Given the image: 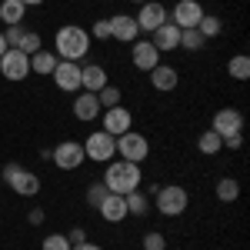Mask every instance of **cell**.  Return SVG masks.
<instances>
[{
	"instance_id": "obj_1",
	"label": "cell",
	"mask_w": 250,
	"mask_h": 250,
	"mask_svg": "<svg viewBox=\"0 0 250 250\" xmlns=\"http://www.w3.org/2000/svg\"><path fill=\"white\" fill-rule=\"evenodd\" d=\"M140 180H144L140 164H130V160H110L104 170V187L110 193H120V197L140 190Z\"/></svg>"
},
{
	"instance_id": "obj_2",
	"label": "cell",
	"mask_w": 250,
	"mask_h": 250,
	"mask_svg": "<svg viewBox=\"0 0 250 250\" xmlns=\"http://www.w3.org/2000/svg\"><path fill=\"white\" fill-rule=\"evenodd\" d=\"M87 50H90V34L83 27L67 23V27L57 30V37H54V54H57V60H74V63H80V60L87 57Z\"/></svg>"
},
{
	"instance_id": "obj_3",
	"label": "cell",
	"mask_w": 250,
	"mask_h": 250,
	"mask_svg": "<svg viewBox=\"0 0 250 250\" xmlns=\"http://www.w3.org/2000/svg\"><path fill=\"white\" fill-rule=\"evenodd\" d=\"M3 180H7V187L20 197H37L40 187H43V180H40L34 170H23L20 164H7L3 167Z\"/></svg>"
},
{
	"instance_id": "obj_4",
	"label": "cell",
	"mask_w": 250,
	"mask_h": 250,
	"mask_svg": "<svg viewBox=\"0 0 250 250\" xmlns=\"http://www.w3.org/2000/svg\"><path fill=\"white\" fill-rule=\"evenodd\" d=\"M117 154V137H110L107 130H94L83 140V157L94 164H110Z\"/></svg>"
},
{
	"instance_id": "obj_5",
	"label": "cell",
	"mask_w": 250,
	"mask_h": 250,
	"mask_svg": "<svg viewBox=\"0 0 250 250\" xmlns=\"http://www.w3.org/2000/svg\"><path fill=\"white\" fill-rule=\"evenodd\" d=\"M117 154L120 160H130V164H144L150 157V140L137 130H127V134L117 137Z\"/></svg>"
},
{
	"instance_id": "obj_6",
	"label": "cell",
	"mask_w": 250,
	"mask_h": 250,
	"mask_svg": "<svg viewBox=\"0 0 250 250\" xmlns=\"http://www.w3.org/2000/svg\"><path fill=\"white\" fill-rule=\"evenodd\" d=\"M154 197H157V210L164 213V217H180V213L187 210V204H190V197H187V190H184L180 184L160 187Z\"/></svg>"
},
{
	"instance_id": "obj_7",
	"label": "cell",
	"mask_w": 250,
	"mask_h": 250,
	"mask_svg": "<svg viewBox=\"0 0 250 250\" xmlns=\"http://www.w3.org/2000/svg\"><path fill=\"white\" fill-rule=\"evenodd\" d=\"M134 127V114L120 104V107H107V110H100V130H107L110 137H120L127 134Z\"/></svg>"
},
{
	"instance_id": "obj_8",
	"label": "cell",
	"mask_w": 250,
	"mask_h": 250,
	"mask_svg": "<svg viewBox=\"0 0 250 250\" xmlns=\"http://www.w3.org/2000/svg\"><path fill=\"white\" fill-rule=\"evenodd\" d=\"M50 160L57 164L60 170H77L80 164L87 160V157H83V144H77V140H63V144H57V147L50 150Z\"/></svg>"
},
{
	"instance_id": "obj_9",
	"label": "cell",
	"mask_w": 250,
	"mask_h": 250,
	"mask_svg": "<svg viewBox=\"0 0 250 250\" xmlns=\"http://www.w3.org/2000/svg\"><path fill=\"white\" fill-rule=\"evenodd\" d=\"M0 74L7 80H27L30 77V57L20 54L17 47H7V54L0 57Z\"/></svg>"
},
{
	"instance_id": "obj_10",
	"label": "cell",
	"mask_w": 250,
	"mask_h": 250,
	"mask_svg": "<svg viewBox=\"0 0 250 250\" xmlns=\"http://www.w3.org/2000/svg\"><path fill=\"white\" fill-rule=\"evenodd\" d=\"M167 14H170V23H173V27L190 30V27H197V23H200L204 7H200L197 0H177V3H173V10H167Z\"/></svg>"
},
{
	"instance_id": "obj_11",
	"label": "cell",
	"mask_w": 250,
	"mask_h": 250,
	"mask_svg": "<svg viewBox=\"0 0 250 250\" xmlns=\"http://www.w3.org/2000/svg\"><path fill=\"white\" fill-rule=\"evenodd\" d=\"M210 130H213V134H220V140H224V137H233V134H244V114L233 110V107H224V110L213 114Z\"/></svg>"
},
{
	"instance_id": "obj_12",
	"label": "cell",
	"mask_w": 250,
	"mask_h": 250,
	"mask_svg": "<svg viewBox=\"0 0 250 250\" xmlns=\"http://www.w3.org/2000/svg\"><path fill=\"white\" fill-rule=\"evenodd\" d=\"M137 27L140 30H147V34H154L160 23H167L170 14H167V7L160 3V0H147V3H140V14H137Z\"/></svg>"
},
{
	"instance_id": "obj_13",
	"label": "cell",
	"mask_w": 250,
	"mask_h": 250,
	"mask_svg": "<svg viewBox=\"0 0 250 250\" xmlns=\"http://www.w3.org/2000/svg\"><path fill=\"white\" fill-rule=\"evenodd\" d=\"M54 83H57L63 94H77L80 90V63L74 60H57V67H54Z\"/></svg>"
},
{
	"instance_id": "obj_14",
	"label": "cell",
	"mask_w": 250,
	"mask_h": 250,
	"mask_svg": "<svg viewBox=\"0 0 250 250\" xmlns=\"http://www.w3.org/2000/svg\"><path fill=\"white\" fill-rule=\"evenodd\" d=\"M130 60H134L137 70L150 74L157 63H160V50H157L150 40H134V50H130Z\"/></svg>"
},
{
	"instance_id": "obj_15",
	"label": "cell",
	"mask_w": 250,
	"mask_h": 250,
	"mask_svg": "<svg viewBox=\"0 0 250 250\" xmlns=\"http://www.w3.org/2000/svg\"><path fill=\"white\" fill-rule=\"evenodd\" d=\"M137 34H140V27H137L134 17H127V14H114L110 17V40H120V43H134Z\"/></svg>"
},
{
	"instance_id": "obj_16",
	"label": "cell",
	"mask_w": 250,
	"mask_h": 250,
	"mask_svg": "<svg viewBox=\"0 0 250 250\" xmlns=\"http://www.w3.org/2000/svg\"><path fill=\"white\" fill-rule=\"evenodd\" d=\"M107 83H110V80H107V70H104L100 63H87V67H80V90H87V94H100Z\"/></svg>"
},
{
	"instance_id": "obj_17",
	"label": "cell",
	"mask_w": 250,
	"mask_h": 250,
	"mask_svg": "<svg viewBox=\"0 0 250 250\" xmlns=\"http://www.w3.org/2000/svg\"><path fill=\"white\" fill-rule=\"evenodd\" d=\"M150 43H154L160 54H164V50H177V47H180V27H173L170 20L160 23L154 34H150Z\"/></svg>"
},
{
	"instance_id": "obj_18",
	"label": "cell",
	"mask_w": 250,
	"mask_h": 250,
	"mask_svg": "<svg viewBox=\"0 0 250 250\" xmlns=\"http://www.w3.org/2000/svg\"><path fill=\"white\" fill-rule=\"evenodd\" d=\"M97 210H100V217H104L107 224H120V220L127 217V200H124L120 193H107Z\"/></svg>"
},
{
	"instance_id": "obj_19",
	"label": "cell",
	"mask_w": 250,
	"mask_h": 250,
	"mask_svg": "<svg viewBox=\"0 0 250 250\" xmlns=\"http://www.w3.org/2000/svg\"><path fill=\"white\" fill-rule=\"evenodd\" d=\"M74 117L77 120H83V124H90V120H97L100 117V104H97V94H77L74 97Z\"/></svg>"
},
{
	"instance_id": "obj_20",
	"label": "cell",
	"mask_w": 250,
	"mask_h": 250,
	"mask_svg": "<svg viewBox=\"0 0 250 250\" xmlns=\"http://www.w3.org/2000/svg\"><path fill=\"white\" fill-rule=\"evenodd\" d=\"M150 83H154V90H160V94H170L173 87L180 83V74L173 67H167V63H157L154 70H150Z\"/></svg>"
},
{
	"instance_id": "obj_21",
	"label": "cell",
	"mask_w": 250,
	"mask_h": 250,
	"mask_svg": "<svg viewBox=\"0 0 250 250\" xmlns=\"http://www.w3.org/2000/svg\"><path fill=\"white\" fill-rule=\"evenodd\" d=\"M23 14H27V7H23L20 0H0V20H3L7 27L23 23Z\"/></svg>"
},
{
	"instance_id": "obj_22",
	"label": "cell",
	"mask_w": 250,
	"mask_h": 250,
	"mask_svg": "<svg viewBox=\"0 0 250 250\" xmlns=\"http://www.w3.org/2000/svg\"><path fill=\"white\" fill-rule=\"evenodd\" d=\"M54 67H57V54L50 50H37L30 57V74H54Z\"/></svg>"
},
{
	"instance_id": "obj_23",
	"label": "cell",
	"mask_w": 250,
	"mask_h": 250,
	"mask_svg": "<svg viewBox=\"0 0 250 250\" xmlns=\"http://www.w3.org/2000/svg\"><path fill=\"white\" fill-rule=\"evenodd\" d=\"M197 150L204 157H213L224 150V140H220V134H213V130H204V134L197 137Z\"/></svg>"
},
{
	"instance_id": "obj_24",
	"label": "cell",
	"mask_w": 250,
	"mask_h": 250,
	"mask_svg": "<svg viewBox=\"0 0 250 250\" xmlns=\"http://www.w3.org/2000/svg\"><path fill=\"white\" fill-rule=\"evenodd\" d=\"M237 197H240V184H237L233 177H220V180H217V200H220V204H233Z\"/></svg>"
},
{
	"instance_id": "obj_25",
	"label": "cell",
	"mask_w": 250,
	"mask_h": 250,
	"mask_svg": "<svg viewBox=\"0 0 250 250\" xmlns=\"http://www.w3.org/2000/svg\"><path fill=\"white\" fill-rule=\"evenodd\" d=\"M227 74H230L233 80H247L250 77V57H247V54L230 57V60H227Z\"/></svg>"
},
{
	"instance_id": "obj_26",
	"label": "cell",
	"mask_w": 250,
	"mask_h": 250,
	"mask_svg": "<svg viewBox=\"0 0 250 250\" xmlns=\"http://www.w3.org/2000/svg\"><path fill=\"white\" fill-rule=\"evenodd\" d=\"M197 30L204 34V40H213V37H220L224 23H220V17H217V14H204V17H200V23H197Z\"/></svg>"
},
{
	"instance_id": "obj_27",
	"label": "cell",
	"mask_w": 250,
	"mask_h": 250,
	"mask_svg": "<svg viewBox=\"0 0 250 250\" xmlns=\"http://www.w3.org/2000/svg\"><path fill=\"white\" fill-rule=\"evenodd\" d=\"M124 200H127V213H134V217H144V213L150 210V200H147V193H140V190L127 193Z\"/></svg>"
},
{
	"instance_id": "obj_28",
	"label": "cell",
	"mask_w": 250,
	"mask_h": 250,
	"mask_svg": "<svg viewBox=\"0 0 250 250\" xmlns=\"http://www.w3.org/2000/svg\"><path fill=\"white\" fill-rule=\"evenodd\" d=\"M17 50H20V54H27V57H34L37 50H43V40H40V34H34V30H23V37H20Z\"/></svg>"
},
{
	"instance_id": "obj_29",
	"label": "cell",
	"mask_w": 250,
	"mask_h": 250,
	"mask_svg": "<svg viewBox=\"0 0 250 250\" xmlns=\"http://www.w3.org/2000/svg\"><path fill=\"white\" fill-rule=\"evenodd\" d=\"M204 34L197 30V27H190V30H180V47L184 50H204Z\"/></svg>"
},
{
	"instance_id": "obj_30",
	"label": "cell",
	"mask_w": 250,
	"mask_h": 250,
	"mask_svg": "<svg viewBox=\"0 0 250 250\" xmlns=\"http://www.w3.org/2000/svg\"><path fill=\"white\" fill-rule=\"evenodd\" d=\"M97 104H100V110H107V107H120V90H117L114 83H107V87L97 94Z\"/></svg>"
},
{
	"instance_id": "obj_31",
	"label": "cell",
	"mask_w": 250,
	"mask_h": 250,
	"mask_svg": "<svg viewBox=\"0 0 250 250\" xmlns=\"http://www.w3.org/2000/svg\"><path fill=\"white\" fill-rule=\"evenodd\" d=\"M43 250H70L67 233H47V237H43Z\"/></svg>"
},
{
	"instance_id": "obj_32",
	"label": "cell",
	"mask_w": 250,
	"mask_h": 250,
	"mask_svg": "<svg viewBox=\"0 0 250 250\" xmlns=\"http://www.w3.org/2000/svg\"><path fill=\"white\" fill-rule=\"evenodd\" d=\"M107 193H110V190L104 187V180H97V184L87 187V204H90V207H100V200H104Z\"/></svg>"
},
{
	"instance_id": "obj_33",
	"label": "cell",
	"mask_w": 250,
	"mask_h": 250,
	"mask_svg": "<svg viewBox=\"0 0 250 250\" xmlns=\"http://www.w3.org/2000/svg\"><path fill=\"white\" fill-rule=\"evenodd\" d=\"M144 250H167V237L157 233V230L144 233Z\"/></svg>"
},
{
	"instance_id": "obj_34",
	"label": "cell",
	"mask_w": 250,
	"mask_h": 250,
	"mask_svg": "<svg viewBox=\"0 0 250 250\" xmlns=\"http://www.w3.org/2000/svg\"><path fill=\"white\" fill-rule=\"evenodd\" d=\"M87 34H90V37H97V40H110V20H97Z\"/></svg>"
},
{
	"instance_id": "obj_35",
	"label": "cell",
	"mask_w": 250,
	"mask_h": 250,
	"mask_svg": "<svg viewBox=\"0 0 250 250\" xmlns=\"http://www.w3.org/2000/svg\"><path fill=\"white\" fill-rule=\"evenodd\" d=\"M20 37H23V23H14V27H7V30H3V40H7V47H17Z\"/></svg>"
},
{
	"instance_id": "obj_36",
	"label": "cell",
	"mask_w": 250,
	"mask_h": 250,
	"mask_svg": "<svg viewBox=\"0 0 250 250\" xmlns=\"http://www.w3.org/2000/svg\"><path fill=\"white\" fill-rule=\"evenodd\" d=\"M67 240H70V247H74V244H83V240H87V230H83V227H74V230L67 233Z\"/></svg>"
},
{
	"instance_id": "obj_37",
	"label": "cell",
	"mask_w": 250,
	"mask_h": 250,
	"mask_svg": "<svg viewBox=\"0 0 250 250\" xmlns=\"http://www.w3.org/2000/svg\"><path fill=\"white\" fill-rule=\"evenodd\" d=\"M240 144H244V134H233V137H224V147H230V150H240Z\"/></svg>"
},
{
	"instance_id": "obj_38",
	"label": "cell",
	"mask_w": 250,
	"mask_h": 250,
	"mask_svg": "<svg viewBox=\"0 0 250 250\" xmlns=\"http://www.w3.org/2000/svg\"><path fill=\"white\" fill-rule=\"evenodd\" d=\"M27 220H30V224H43V210H40V207H34V210L27 213Z\"/></svg>"
},
{
	"instance_id": "obj_39",
	"label": "cell",
	"mask_w": 250,
	"mask_h": 250,
	"mask_svg": "<svg viewBox=\"0 0 250 250\" xmlns=\"http://www.w3.org/2000/svg\"><path fill=\"white\" fill-rule=\"evenodd\" d=\"M70 250H104L100 244H90V240H83V244H74Z\"/></svg>"
},
{
	"instance_id": "obj_40",
	"label": "cell",
	"mask_w": 250,
	"mask_h": 250,
	"mask_svg": "<svg viewBox=\"0 0 250 250\" xmlns=\"http://www.w3.org/2000/svg\"><path fill=\"white\" fill-rule=\"evenodd\" d=\"M20 3H23V7H40L43 0H20Z\"/></svg>"
},
{
	"instance_id": "obj_41",
	"label": "cell",
	"mask_w": 250,
	"mask_h": 250,
	"mask_svg": "<svg viewBox=\"0 0 250 250\" xmlns=\"http://www.w3.org/2000/svg\"><path fill=\"white\" fill-rule=\"evenodd\" d=\"M7 54V40H3V34H0V57Z\"/></svg>"
},
{
	"instance_id": "obj_42",
	"label": "cell",
	"mask_w": 250,
	"mask_h": 250,
	"mask_svg": "<svg viewBox=\"0 0 250 250\" xmlns=\"http://www.w3.org/2000/svg\"><path fill=\"white\" fill-rule=\"evenodd\" d=\"M134 3H147V0H134Z\"/></svg>"
}]
</instances>
